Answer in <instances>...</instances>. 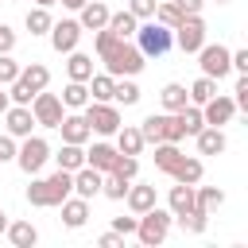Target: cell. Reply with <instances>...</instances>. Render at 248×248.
Wrapping results in <instances>:
<instances>
[{
  "mask_svg": "<svg viewBox=\"0 0 248 248\" xmlns=\"http://www.w3.org/2000/svg\"><path fill=\"white\" fill-rule=\"evenodd\" d=\"M101 194H105V198H112V202H124L128 182H124L120 174H112V170H108V174H105V182H101Z\"/></svg>",
  "mask_w": 248,
  "mask_h": 248,
  "instance_id": "74e56055",
  "label": "cell"
},
{
  "mask_svg": "<svg viewBox=\"0 0 248 248\" xmlns=\"http://www.w3.org/2000/svg\"><path fill=\"white\" fill-rule=\"evenodd\" d=\"M19 78V62L12 54H0V85H12Z\"/></svg>",
  "mask_w": 248,
  "mask_h": 248,
  "instance_id": "7bdbcfd3",
  "label": "cell"
},
{
  "mask_svg": "<svg viewBox=\"0 0 248 248\" xmlns=\"http://www.w3.org/2000/svg\"><path fill=\"white\" fill-rule=\"evenodd\" d=\"M81 4H85V0H62V8H74V12H78Z\"/></svg>",
  "mask_w": 248,
  "mask_h": 248,
  "instance_id": "db71d44e",
  "label": "cell"
},
{
  "mask_svg": "<svg viewBox=\"0 0 248 248\" xmlns=\"http://www.w3.org/2000/svg\"><path fill=\"white\" fill-rule=\"evenodd\" d=\"M8 97H12V105H31V97H35V93H31V89H27V85L16 78V81L8 85Z\"/></svg>",
  "mask_w": 248,
  "mask_h": 248,
  "instance_id": "f6af8a7d",
  "label": "cell"
},
{
  "mask_svg": "<svg viewBox=\"0 0 248 248\" xmlns=\"http://www.w3.org/2000/svg\"><path fill=\"white\" fill-rule=\"evenodd\" d=\"M23 23H27V31H31V35H46L54 19H50V12H46V8H39V4H35V8L27 12V19H23Z\"/></svg>",
  "mask_w": 248,
  "mask_h": 248,
  "instance_id": "8d00e7d4",
  "label": "cell"
},
{
  "mask_svg": "<svg viewBox=\"0 0 248 248\" xmlns=\"http://www.w3.org/2000/svg\"><path fill=\"white\" fill-rule=\"evenodd\" d=\"M105 27H108L116 39H132V35H136V27H140V19L124 8V12H108V23H105Z\"/></svg>",
  "mask_w": 248,
  "mask_h": 248,
  "instance_id": "cb8c5ba5",
  "label": "cell"
},
{
  "mask_svg": "<svg viewBox=\"0 0 248 248\" xmlns=\"http://www.w3.org/2000/svg\"><path fill=\"white\" fill-rule=\"evenodd\" d=\"M19 81H23L31 93H39V89L50 85V70H46L43 62H27V66H19Z\"/></svg>",
  "mask_w": 248,
  "mask_h": 248,
  "instance_id": "ffe728a7",
  "label": "cell"
},
{
  "mask_svg": "<svg viewBox=\"0 0 248 248\" xmlns=\"http://www.w3.org/2000/svg\"><path fill=\"white\" fill-rule=\"evenodd\" d=\"M27 202H31V205H39V209H46V205H50L46 178H31V186H27Z\"/></svg>",
  "mask_w": 248,
  "mask_h": 248,
  "instance_id": "60d3db41",
  "label": "cell"
},
{
  "mask_svg": "<svg viewBox=\"0 0 248 248\" xmlns=\"http://www.w3.org/2000/svg\"><path fill=\"white\" fill-rule=\"evenodd\" d=\"M54 159L62 170H78V167H85V143H62V151Z\"/></svg>",
  "mask_w": 248,
  "mask_h": 248,
  "instance_id": "f546056e",
  "label": "cell"
},
{
  "mask_svg": "<svg viewBox=\"0 0 248 248\" xmlns=\"http://www.w3.org/2000/svg\"><path fill=\"white\" fill-rule=\"evenodd\" d=\"M116 151H120V155H140V151H143V136H140V128L120 124V128H116Z\"/></svg>",
  "mask_w": 248,
  "mask_h": 248,
  "instance_id": "f1b7e54d",
  "label": "cell"
},
{
  "mask_svg": "<svg viewBox=\"0 0 248 248\" xmlns=\"http://www.w3.org/2000/svg\"><path fill=\"white\" fill-rule=\"evenodd\" d=\"M35 4H39V8H50V4H58V0H35Z\"/></svg>",
  "mask_w": 248,
  "mask_h": 248,
  "instance_id": "9f6ffc18",
  "label": "cell"
},
{
  "mask_svg": "<svg viewBox=\"0 0 248 248\" xmlns=\"http://www.w3.org/2000/svg\"><path fill=\"white\" fill-rule=\"evenodd\" d=\"M167 124H170V112H151V116L143 120V128H140L143 143H163V140H167Z\"/></svg>",
  "mask_w": 248,
  "mask_h": 248,
  "instance_id": "44dd1931",
  "label": "cell"
},
{
  "mask_svg": "<svg viewBox=\"0 0 248 248\" xmlns=\"http://www.w3.org/2000/svg\"><path fill=\"white\" fill-rule=\"evenodd\" d=\"M97 244H101V248H120V244H124V236H120V232H105Z\"/></svg>",
  "mask_w": 248,
  "mask_h": 248,
  "instance_id": "816d5d0a",
  "label": "cell"
},
{
  "mask_svg": "<svg viewBox=\"0 0 248 248\" xmlns=\"http://www.w3.org/2000/svg\"><path fill=\"white\" fill-rule=\"evenodd\" d=\"M124 202H128V209L140 217L143 209H151V205H155V186H143V182H140V186H132V182H128V194H124Z\"/></svg>",
  "mask_w": 248,
  "mask_h": 248,
  "instance_id": "603a6c76",
  "label": "cell"
},
{
  "mask_svg": "<svg viewBox=\"0 0 248 248\" xmlns=\"http://www.w3.org/2000/svg\"><path fill=\"white\" fill-rule=\"evenodd\" d=\"M232 116H236V105H232V97H221V93H213V97L202 105V120H205V124H213V128L229 124Z\"/></svg>",
  "mask_w": 248,
  "mask_h": 248,
  "instance_id": "30bf717a",
  "label": "cell"
},
{
  "mask_svg": "<svg viewBox=\"0 0 248 248\" xmlns=\"http://www.w3.org/2000/svg\"><path fill=\"white\" fill-rule=\"evenodd\" d=\"M170 209H159V205H151V209H143L140 217H136V236H140V244H147V248H155V244H163L167 240V232H170Z\"/></svg>",
  "mask_w": 248,
  "mask_h": 248,
  "instance_id": "3957f363",
  "label": "cell"
},
{
  "mask_svg": "<svg viewBox=\"0 0 248 248\" xmlns=\"http://www.w3.org/2000/svg\"><path fill=\"white\" fill-rule=\"evenodd\" d=\"M85 85H89V101H112V85H116V78H112V74H93Z\"/></svg>",
  "mask_w": 248,
  "mask_h": 248,
  "instance_id": "4dcf8cb0",
  "label": "cell"
},
{
  "mask_svg": "<svg viewBox=\"0 0 248 248\" xmlns=\"http://www.w3.org/2000/svg\"><path fill=\"white\" fill-rule=\"evenodd\" d=\"M136 170H140V159H136V155H116L112 174H120L124 182H132V178H136Z\"/></svg>",
  "mask_w": 248,
  "mask_h": 248,
  "instance_id": "b9f144b4",
  "label": "cell"
},
{
  "mask_svg": "<svg viewBox=\"0 0 248 248\" xmlns=\"http://www.w3.org/2000/svg\"><path fill=\"white\" fill-rule=\"evenodd\" d=\"M4 120H8V136H16V140L31 136V128H35L31 105H8V108H4Z\"/></svg>",
  "mask_w": 248,
  "mask_h": 248,
  "instance_id": "8fae6325",
  "label": "cell"
},
{
  "mask_svg": "<svg viewBox=\"0 0 248 248\" xmlns=\"http://www.w3.org/2000/svg\"><path fill=\"white\" fill-rule=\"evenodd\" d=\"M16 147H19V143H16V136H8V132H4V136H0V163H16Z\"/></svg>",
  "mask_w": 248,
  "mask_h": 248,
  "instance_id": "7dc6e473",
  "label": "cell"
},
{
  "mask_svg": "<svg viewBox=\"0 0 248 248\" xmlns=\"http://www.w3.org/2000/svg\"><path fill=\"white\" fill-rule=\"evenodd\" d=\"M151 19H155V23H163V27H170V31H174V27H178V19H182V12H178V8H174V4H170V0H167V4H155V16H151Z\"/></svg>",
  "mask_w": 248,
  "mask_h": 248,
  "instance_id": "ab89813d",
  "label": "cell"
},
{
  "mask_svg": "<svg viewBox=\"0 0 248 248\" xmlns=\"http://www.w3.org/2000/svg\"><path fill=\"white\" fill-rule=\"evenodd\" d=\"M232 105L236 108H248V74L236 78V89H232Z\"/></svg>",
  "mask_w": 248,
  "mask_h": 248,
  "instance_id": "bcb514c9",
  "label": "cell"
},
{
  "mask_svg": "<svg viewBox=\"0 0 248 248\" xmlns=\"http://www.w3.org/2000/svg\"><path fill=\"white\" fill-rule=\"evenodd\" d=\"M46 159H50V143L43 136H23V143L16 147V163L23 174H39Z\"/></svg>",
  "mask_w": 248,
  "mask_h": 248,
  "instance_id": "8992f818",
  "label": "cell"
},
{
  "mask_svg": "<svg viewBox=\"0 0 248 248\" xmlns=\"http://www.w3.org/2000/svg\"><path fill=\"white\" fill-rule=\"evenodd\" d=\"M136 46H140L143 58H163V54L174 46V31L163 27V23H155V19H143V23L136 27Z\"/></svg>",
  "mask_w": 248,
  "mask_h": 248,
  "instance_id": "7a4b0ae2",
  "label": "cell"
},
{
  "mask_svg": "<svg viewBox=\"0 0 248 248\" xmlns=\"http://www.w3.org/2000/svg\"><path fill=\"white\" fill-rule=\"evenodd\" d=\"M217 4H229V0H217Z\"/></svg>",
  "mask_w": 248,
  "mask_h": 248,
  "instance_id": "6f0895ef",
  "label": "cell"
},
{
  "mask_svg": "<svg viewBox=\"0 0 248 248\" xmlns=\"http://www.w3.org/2000/svg\"><path fill=\"white\" fill-rule=\"evenodd\" d=\"M81 116H85L89 132H97V136H116V128H120V108L112 101H89L81 108Z\"/></svg>",
  "mask_w": 248,
  "mask_h": 248,
  "instance_id": "277c9868",
  "label": "cell"
},
{
  "mask_svg": "<svg viewBox=\"0 0 248 248\" xmlns=\"http://www.w3.org/2000/svg\"><path fill=\"white\" fill-rule=\"evenodd\" d=\"M31 116H35V124H39V128H58V124H62V116H66V105H62V97H58V93L39 89V93L31 97Z\"/></svg>",
  "mask_w": 248,
  "mask_h": 248,
  "instance_id": "5b68a950",
  "label": "cell"
},
{
  "mask_svg": "<svg viewBox=\"0 0 248 248\" xmlns=\"http://www.w3.org/2000/svg\"><path fill=\"white\" fill-rule=\"evenodd\" d=\"M101 182H105V174H101L97 167H89V163L74 170V194H78V198H85V202L101 194Z\"/></svg>",
  "mask_w": 248,
  "mask_h": 248,
  "instance_id": "7c38bea8",
  "label": "cell"
},
{
  "mask_svg": "<svg viewBox=\"0 0 248 248\" xmlns=\"http://www.w3.org/2000/svg\"><path fill=\"white\" fill-rule=\"evenodd\" d=\"M178 159H182V151H178V143H167V140H163V143H155V167H159L163 174H170Z\"/></svg>",
  "mask_w": 248,
  "mask_h": 248,
  "instance_id": "d6a6232c",
  "label": "cell"
},
{
  "mask_svg": "<svg viewBox=\"0 0 248 248\" xmlns=\"http://www.w3.org/2000/svg\"><path fill=\"white\" fill-rule=\"evenodd\" d=\"M170 4H174L182 16H202V4H205V0H170Z\"/></svg>",
  "mask_w": 248,
  "mask_h": 248,
  "instance_id": "f907efd6",
  "label": "cell"
},
{
  "mask_svg": "<svg viewBox=\"0 0 248 248\" xmlns=\"http://www.w3.org/2000/svg\"><path fill=\"white\" fill-rule=\"evenodd\" d=\"M194 140H198V155H221V151L229 147L225 132H221V128H213V124H205L202 132H194Z\"/></svg>",
  "mask_w": 248,
  "mask_h": 248,
  "instance_id": "9a60e30c",
  "label": "cell"
},
{
  "mask_svg": "<svg viewBox=\"0 0 248 248\" xmlns=\"http://www.w3.org/2000/svg\"><path fill=\"white\" fill-rule=\"evenodd\" d=\"M4 89H8V85H0V112H4V108H8V105H12V97H8V93H4Z\"/></svg>",
  "mask_w": 248,
  "mask_h": 248,
  "instance_id": "f5cc1de1",
  "label": "cell"
},
{
  "mask_svg": "<svg viewBox=\"0 0 248 248\" xmlns=\"http://www.w3.org/2000/svg\"><path fill=\"white\" fill-rule=\"evenodd\" d=\"M213 93H217V81H213V78H205V74H202V78H198V81H194V85L186 89L190 105H205V101H209Z\"/></svg>",
  "mask_w": 248,
  "mask_h": 248,
  "instance_id": "e575fe53",
  "label": "cell"
},
{
  "mask_svg": "<svg viewBox=\"0 0 248 248\" xmlns=\"http://www.w3.org/2000/svg\"><path fill=\"white\" fill-rule=\"evenodd\" d=\"M58 209H62V225H66V229H81V225L89 221V202H85V198H66Z\"/></svg>",
  "mask_w": 248,
  "mask_h": 248,
  "instance_id": "e0dca14e",
  "label": "cell"
},
{
  "mask_svg": "<svg viewBox=\"0 0 248 248\" xmlns=\"http://www.w3.org/2000/svg\"><path fill=\"white\" fill-rule=\"evenodd\" d=\"M66 74H70V81H89L93 78V58L74 46L70 50V62H66Z\"/></svg>",
  "mask_w": 248,
  "mask_h": 248,
  "instance_id": "83f0119b",
  "label": "cell"
},
{
  "mask_svg": "<svg viewBox=\"0 0 248 248\" xmlns=\"http://www.w3.org/2000/svg\"><path fill=\"white\" fill-rule=\"evenodd\" d=\"M159 101H163V108H167V112H178V108H182L190 97H186V85L167 81V85H163V93H159Z\"/></svg>",
  "mask_w": 248,
  "mask_h": 248,
  "instance_id": "1f68e13d",
  "label": "cell"
},
{
  "mask_svg": "<svg viewBox=\"0 0 248 248\" xmlns=\"http://www.w3.org/2000/svg\"><path fill=\"white\" fill-rule=\"evenodd\" d=\"M58 132H62V143H89V136H93L81 112H66L62 124H58Z\"/></svg>",
  "mask_w": 248,
  "mask_h": 248,
  "instance_id": "5bb4252c",
  "label": "cell"
},
{
  "mask_svg": "<svg viewBox=\"0 0 248 248\" xmlns=\"http://www.w3.org/2000/svg\"><path fill=\"white\" fill-rule=\"evenodd\" d=\"M186 232H205V225H209V213H202V209H190V213H178L174 217Z\"/></svg>",
  "mask_w": 248,
  "mask_h": 248,
  "instance_id": "f35d334b",
  "label": "cell"
},
{
  "mask_svg": "<svg viewBox=\"0 0 248 248\" xmlns=\"http://www.w3.org/2000/svg\"><path fill=\"white\" fill-rule=\"evenodd\" d=\"M78 23H81V31H101V27L108 23V4L85 0V4L78 8Z\"/></svg>",
  "mask_w": 248,
  "mask_h": 248,
  "instance_id": "4fadbf2b",
  "label": "cell"
},
{
  "mask_svg": "<svg viewBox=\"0 0 248 248\" xmlns=\"http://www.w3.org/2000/svg\"><path fill=\"white\" fill-rule=\"evenodd\" d=\"M12 50H16V31L0 23V54H12Z\"/></svg>",
  "mask_w": 248,
  "mask_h": 248,
  "instance_id": "681fc988",
  "label": "cell"
},
{
  "mask_svg": "<svg viewBox=\"0 0 248 248\" xmlns=\"http://www.w3.org/2000/svg\"><path fill=\"white\" fill-rule=\"evenodd\" d=\"M46 190H50V205H62L70 194H74V170H54L50 178H46Z\"/></svg>",
  "mask_w": 248,
  "mask_h": 248,
  "instance_id": "2e32d148",
  "label": "cell"
},
{
  "mask_svg": "<svg viewBox=\"0 0 248 248\" xmlns=\"http://www.w3.org/2000/svg\"><path fill=\"white\" fill-rule=\"evenodd\" d=\"M4 229H8V213L0 209V232H4Z\"/></svg>",
  "mask_w": 248,
  "mask_h": 248,
  "instance_id": "11a10c76",
  "label": "cell"
},
{
  "mask_svg": "<svg viewBox=\"0 0 248 248\" xmlns=\"http://www.w3.org/2000/svg\"><path fill=\"white\" fill-rule=\"evenodd\" d=\"M167 209H170V217H178V213H190V209H194V186H186V182H174V186H170V194H167Z\"/></svg>",
  "mask_w": 248,
  "mask_h": 248,
  "instance_id": "d6986e66",
  "label": "cell"
},
{
  "mask_svg": "<svg viewBox=\"0 0 248 248\" xmlns=\"http://www.w3.org/2000/svg\"><path fill=\"white\" fill-rule=\"evenodd\" d=\"M155 4H159V0H128V12L143 23V19H151V16H155Z\"/></svg>",
  "mask_w": 248,
  "mask_h": 248,
  "instance_id": "ee69618b",
  "label": "cell"
},
{
  "mask_svg": "<svg viewBox=\"0 0 248 248\" xmlns=\"http://www.w3.org/2000/svg\"><path fill=\"white\" fill-rule=\"evenodd\" d=\"M8 240L16 244V248H35V240H39V232H35V225L31 221H8Z\"/></svg>",
  "mask_w": 248,
  "mask_h": 248,
  "instance_id": "4316f807",
  "label": "cell"
},
{
  "mask_svg": "<svg viewBox=\"0 0 248 248\" xmlns=\"http://www.w3.org/2000/svg\"><path fill=\"white\" fill-rule=\"evenodd\" d=\"M198 66H202L205 78L221 81V78L232 70V66H229V46H221V43H202V46H198Z\"/></svg>",
  "mask_w": 248,
  "mask_h": 248,
  "instance_id": "52a82bcc",
  "label": "cell"
},
{
  "mask_svg": "<svg viewBox=\"0 0 248 248\" xmlns=\"http://www.w3.org/2000/svg\"><path fill=\"white\" fill-rule=\"evenodd\" d=\"M112 232H120V236H136V217H112Z\"/></svg>",
  "mask_w": 248,
  "mask_h": 248,
  "instance_id": "c3c4849f",
  "label": "cell"
},
{
  "mask_svg": "<svg viewBox=\"0 0 248 248\" xmlns=\"http://www.w3.org/2000/svg\"><path fill=\"white\" fill-rule=\"evenodd\" d=\"M50 46L58 50V54H70L74 46H78V39H81V23L78 19H62V23H50Z\"/></svg>",
  "mask_w": 248,
  "mask_h": 248,
  "instance_id": "9c48e42d",
  "label": "cell"
},
{
  "mask_svg": "<svg viewBox=\"0 0 248 248\" xmlns=\"http://www.w3.org/2000/svg\"><path fill=\"white\" fill-rule=\"evenodd\" d=\"M202 43H205V23H202V16H182L178 27H174V46H178L182 54H198Z\"/></svg>",
  "mask_w": 248,
  "mask_h": 248,
  "instance_id": "ba28073f",
  "label": "cell"
},
{
  "mask_svg": "<svg viewBox=\"0 0 248 248\" xmlns=\"http://www.w3.org/2000/svg\"><path fill=\"white\" fill-rule=\"evenodd\" d=\"M112 101H116V105H136V101H140V85H136L132 78H116V85H112Z\"/></svg>",
  "mask_w": 248,
  "mask_h": 248,
  "instance_id": "d590c367",
  "label": "cell"
},
{
  "mask_svg": "<svg viewBox=\"0 0 248 248\" xmlns=\"http://www.w3.org/2000/svg\"><path fill=\"white\" fill-rule=\"evenodd\" d=\"M170 178H174V182H186V186H198V182H202V159H194V155H182V159L174 163Z\"/></svg>",
  "mask_w": 248,
  "mask_h": 248,
  "instance_id": "7402d4cb",
  "label": "cell"
},
{
  "mask_svg": "<svg viewBox=\"0 0 248 248\" xmlns=\"http://www.w3.org/2000/svg\"><path fill=\"white\" fill-rule=\"evenodd\" d=\"M101 62H105V74H112V78H136L147 58L140 54V46H132L128 39H120L108 54H101Z\"/></svg>",
  "mask_w": 248,
  "mask_h": 248,
  "instance_id": "6da1fadb",
  "label": "cell"
},
{
  "mask_svg": "<svg viewBox=\"0 0 248 248\" xmlns=\"http://www.w3.org/2000/svg\"><path fill=\"white\" fill-rule=\"evenodd\" d=\"M116 155H120V151H116L112 143H105V140H101V143H93V147L85 151V163H89V167H97L101 174H108V170H112V163H116Z\"/></svg>",
  "mask_w": 248,
  "mask_h": 248,
  "instance_id": "ac0fdd59",
  "label": "cell"
},
{
  "mask_svg": "<svg viewBox=\"0 0 248 248\" xmlns=\"http://www.w3.org/2000/svg\"><path fill=\"white\" fill-rule=\"evenodd\" d=\"M62 105H66V108H85V105H89V85H85V81H70V85L62 89Z\"/></svg>",
  "mask_w": 248,
  "mask_h": 248,
  "instance_id": "836d02e7",
  "label": "cell"
},
{
  "mask_svg": "<svg viewBox=\"0 0 248 248\" xmlns=\"http://www.w3.org/2000/svg\"><path fill=\"white\" fill-rule=\"evenodd\" d=\"M174 120H178L182 136H194V132H202V128H205V120H202V105H190V101L174 112Z\"/></svg>",
  "mask_w": 248,
  "mask_h": 248,
  "instance_id": "d4e9b609",
  "label": "cell"
},
{
  "mask_svg": "<svg viewBox=\"0 0 248 248\" xmlns=\"http://www.w3.org/2000/svg\"><path fill=\"white\" fill-rule=\"evenodd\" d=\"M221 205H225V190H217V186H194V209L213 213Z\"/></svg>",
  "mask_w": 248,
  "mask_h": 248,
  "instance_id": "484cf974",
  "label": "cell"
}]
</instances>
